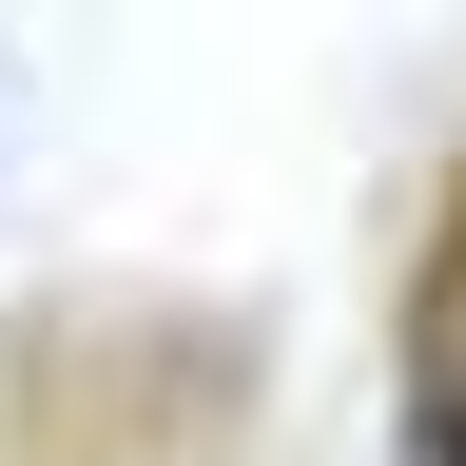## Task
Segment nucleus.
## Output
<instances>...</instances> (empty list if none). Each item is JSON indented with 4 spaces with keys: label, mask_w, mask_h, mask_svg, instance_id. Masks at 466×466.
<instances>
[{
    "label": "nucleus",
    "mask_w": 466,
    "mask_h": 466,
    "mask_svg": "<svg viewBox=\"0 0 466 466\" xmlns=\"http://www.w3.org/2000/svg\"><path fill=\"white\" fill-rule=\"evenodd\" d=\"M389 447H408V466H466V370H408V408H389Z\"/></svg>",
    "instance_id": "f257e3e1"
}]
</instances>
